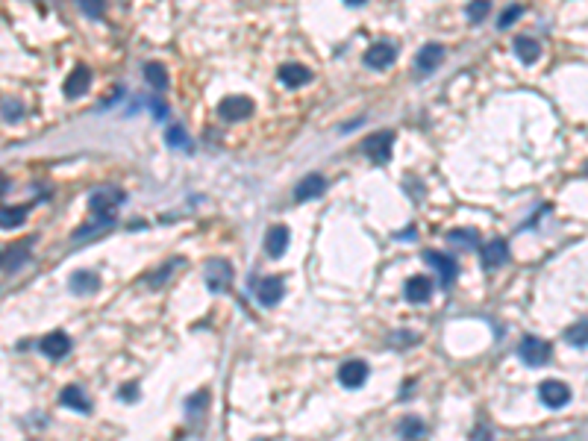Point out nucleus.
I'll return each mask as SVG.
<instances>
[{
    "label": "nucleus",
    "instance_id": "1",
    "mask_svg": "<svg viewBox=\"0 0 588 441\" xmlns=\"http://www.w3.org/2000/svg\"><path fill=\"white\" fill-rule=\"evenodd\" d=\"M236 280V274H233V265L226 262V259H209L206 268H203V283L212 294H224V291H230Z\"/></svg>",
    "mask_w": 588,
    "mask_h": 441
},
{
    "label": "nucleus",
    "instance_id": "2",
    "mask_svg": "<svg viewBox=\"0 0 588 441\" xmlns=\"http://www.w3.org/2000/svg\"><path fill=\"white\" fill-rule=\"evenodd\" d=\"M121 191H94L91 198H89V212L97 218V221H103L112 226V221H115V212L121 206Z\"/></svg>",
    "mask_w": 588,
    "mask_h": 441
},
{
    "label": "nucleus",
    "instance_id": "3",
    "mask_svg": "<svg viewBox=\"0 0 588 441\" xmlns=\"http://www.w3.org/2000/svg\"><path fill=\"white\" fill-rule=\"evenodd\" d=\"M391 144H395V133L388 129H380V133H371L365 141H362V153L371 159V162H388L391 156Z\"/></svg>",
    "mask_w": 588,
    "mask_h": 441
},
{
    "label": "nucleus",
    "instance_id": "4",
    "mask_svg": "<svg viewBox=\"0 0 588 441\" xmlns=\"http://www.w3.org/2000/svg\"><path fill=\"white\" fill-rule=\"evenodd\" d=\"M518 353H520V359H524L527 365H547L550 362V353H553V347L547 345L544 338H538V335H527L524 341H520V347H518Z\"/></svg>",
    "mask_w": 588,
    "mask_h": 441
},
{
    "label": "nucleus",
    "instance_id": "5",
    "mask_svg": "<svg viewBox=\"0 0 588 441\" xmlns=\"http://www.w3.org/2000/svg\"><path fill=\"white\" fill-rule=\"evenodd\" d=\"M218 112H221L224 121H244V118H248L250 112H253V101H250V97H241V94L224 97L221 106H218Z\"/></svg>",
    "mask_w": 588,
    "mask_h": 441
},
{
    "label": "nucleus",
    "instance_id": "6",
    "mask_svg": "<svg viewBox=\"0 0 588 441\" xmlns=\"http://www.w3.org/2000/svg\"><path fill=\"white\" fill-rule=\"evenodd\" d=\"M538 397H542V403L550 406V409H559V406H565L570 400V388L559 380H544L538 385Z\"/></svg>",
    "mask_w": 588,
    "mask_h": 441
},
{
    "label": "nucleus",
    "instance_id": "7",
    "mask_svg": "<svg viewBox=\"0 0 588 441\" xmlns=\"http://www.w3.org/2000/svg\"><path fill=\"white\" fill-rule=\"evenodd\" d=\"M324 188H326V179L318 171H312V174H306L298 186H294V200L306 203V200L318 198V194H324Z\"/></svg>",
    "mask_w": 588,
    "mask_h": 441
},
{
    "label": "nucleus",
    "instance_id": "8",
    "mask_svg": "<svg viewBox=\"0 0 588 441\" xmlns=\"http://www.w3.org/2000/svg\"><path fill=\"white\" fill-rule=\"evenodd\" d=\"M365 380H368V365L359 362V359H350V362L338 368V383L345 388H359Z\"/></svg>",
    "mask_w": 588,
    "mask_h": 441
},
{
    "label": "nucleus",
    "instance_id": "9",
    "mask_svg": "<svg viewBox=\"0 0 588 441\" xmlns=\"http://www.w3.org/2000/svg\"><path fill=\"white\" fill-rule=\"evenodd\" d=\"M91 86V71L86 68V65H77V68L68 74V79H65V97H83Z\"/></svg>",
    "mask_w": 588,
    "mask_h": 441
},
{
    "label": "nucleus",
    "instance_id": "10",
    "mask_svg": "<svg viewBox=\"0 0 588 441\" xmlns=\"http://www.w3.org/2000/svg\"><path fill=\"white\" fill-rule=\"evenodd\" d=\"M283 288L286 286L280 276H265V280H259V286H256V298L262 306H276L283 300Z\"/></svg>",
    "mask_w": 588,
    "mask_h": 441
},
{
    "label": "nucleus",
    "instance_id": "11",
    "mask_svg": "<svg viewBox=\"0 0 588 441\" xmlns=\"http://www.w3.org/2000/svg\"><path fill=\"white\" fill-rule=\"evenodd\" d=\"M391 62H395V47H391L388 41H377V44L368 47V53H365V65H368V68L383 71V68H388Z\"/></svg>",
    "mask_w": 588,
    "mask_h": 441
},
{
    "label": "nucleus",
    "instance_id": "12",
    "mask_svg": "<svg viewBox=\"0 0 588 441\" xmlns=\"http://www.w3.org/2000/svg\"><path fill=\"white\" fill-rule=\"evenodd\" d=\"M30 244H32V238H24V241H18V244H12V248L0 250V271H15L21 262H27Z\"/></svg>",
    "mask_w": 588,
    "mask_h": 441
},
{
    "label": "nucleus",
    "instance_id": "13",
    "mask_svg": "<svg viewBox=\"0 0 588 441\" xmlns=\"http://www.w3.org/2000/svg\"><path fill=\"white\" fill-rule=\"evenodd\" d=\"M280 79H283V86L298 89V86H306L309 79H312V71L303 68V65H298V62H286V65H280Z\"/></svg>",
    "mask_w": 588,
    "mask_h": 441
},
{
    "label": "nucleus",
    "instance_id": "14",
    "mask_svg": "<svg viewBox=\"0 0 588 441\" xmlns=\"http://www.w3.org/2000/svg\"><path fill=\"white\" fill-rule=\"evenodd\" d=\"M506 259H509V248H506L503 238H494V241L482 244V265H485V268L494 271V268L506 265Z\"/></svg>",
    "mask_w": 588,
    "mask_h": 441
},
{
    "label": "nucleus",
    "instance_id": "15",
    "mask_svg": "<svg viewBox=\"0 0 588 441\" xmlns=\"http://www.w3.org/2000/svg\"><path fill=\"white\" fill-rule=\"evenodd\" d=\"M41 353L44 356H51V359H62V356H68L71 350V338L65 335V333H51V335H44L41 338Z\"/></svg>",
    "mask_w": 588,
    "mask_h": 441
},
{
    "label": "nucleus",
    "instance_id": "16",
    "mask_svg": "<svg viewBox=\"0 0 588 441\" xmlns=\"http://www.w3.org/2000/svg\"><path fill=\"white\" fill-rule=\"evenodd\" d=\"M423 259H427V262H430V265L438 271V276H441V283H445V286H450V283L456 280V262H453L450 256L427 250V253H423Z\"/></svg>",
    "mask_w": 588,
    "mask_h": 441
},
{
    "label": "nucleus",
    "instance_id": "17",
    "mask_svg": "<svg viewBox=\"0 0 588 441\" xmlns=\"http://www.w3.org/2000/svg\"><path fill=\"white\" fill-rule=\"evenodd\" d=\"M433 298V283L427 276H412L409 283H406V300L409 303H427Z\"/></svg>",
    "mask_w": 588,
    "mask_h": 441
},
{
    "label": "nucleus",
    "instance_id": "18",
    "mask_svg": "<svg viewBox=\"0 0 588 441\" xmlns=\"http://www.w3.org/2000/svg\"><path fill=\"white\" fill-rule=\"evenodd\" d=\"M286 248H288V230H286V226H280V224L271 226L268 236H265V250H268V256L280 259L286 253Z\"/></svg>",
    "mask_w": 588,
    "mask_h": 441
},
{
    "label": "nucleus",
    "instance_id": "19",
    "mask_svg": "<svg viewBox=\"0 0 588 441\" xmlns=\"http://www.w3.org/2000/svg\"><path fill=\"white\" fill-rule=\"evenodd\" d=\"M101 288V276H97L94 271H77L71 274V291L74 294H91Z\"/></svg>",
    "mask_w": 588,
    "mask_h": 441
},
{
    "label": "nucleus",
    "instance_id": "20",
    "mask_svg": "<svg viewBox=\"0 0 588 441\" xmlns=\"http://www.w3.org/2000/svg\"><path fill=\"white\" fill-rule=\"evenodd\" d=\"M515 56L530 65V62H535L538 56H542V44H538L535 39H530V36H518L515 39Z\"/></svg>",
    "mask_w": 588,
    "mask_h": 441
},
{
    "label": "nucleus",
    "instance_id": "21",
    "mask_svg": "<svg viewBox=\"0 0 588 441\" xmlns=\"http://www.w3.org/2000/svg\"><path fill=\"white\" fill-rule=\"evenodd\" d=\"M59 400H62L65 406H68V409H74V412H89V397L83 395V388H79V385H68V388H62Z\"/></svg>",
    "mask_w": 588,
    "mask_h": 441
},
{
    "label": "nucleus",
    "instance_id": "22",
    "mask_svg": "<svg viewBox=\"0 0 588 441\" xmlns=\"http://www.w3.org/2000/svg\"><path fill=\"white\" fill-rule=\"evenodd\" d=\"M441 56H445V47H441V44H423L421 51H418V59L415 62H418L421 71H433L435 65L441 62Z\"/></svg>",
    "mask_w": 588,
    "mask_h": 441
},
{
    "label": "nucleus",
    "instance_id": "23",
    "mask_svg": "<svg viewBox=\"0 0 588 441\" xmlns=\"http://www.w3.org/2000/svg\"><path fill=\"white\" fill-rule=\"evenodd\" d=\"M27 221V206H0V230H15Z\"/></svg>",
    "mask_w": 588,
    "mask_h": 441
},
{
    "label": "nucleus",
    "instance_id": "24",
    "mask_svg": "<svg viewBox=\"0 0 588 441\" xmlns=\"http://www.w3.org/2000/svg\"><path fill=\"white\" fill-rule=\"evenodd\" d=\"M144 77H147V83L156 86L159 91L168 89V71H165V65H162V62H147L144 65Z\"/></svg>",
    "mask_w": 588,
    "mask_h": 441
},
{
    "label": "nucleus",
    "instance_id": "25",
    "mask_svg": "<svg viewBox=\"0 0 588 441\" xmlns=\"http://www.w3.org/2000/svg\"><path fill=\"white\" fill-rule=\"evenodd\" d=\"M165 139H168L171 147H179V151H191V139H188V133H186L183 127H168Z\"/></svg>",
    "mask_w": 588,
    "mask_h": 441
},
{
    "label": "nucleus",
    "instance_id": "26",
    "mask_svg": "<svg viewBox=\"0 0 588 441\" xmlns=\"http://www.w3.org/2000/svg\"><path fill=\"white\" fill-rule=\"evenodd\" d=\"M488 9H492V0H471V4H468V18L477 24V21H482L488 15Z\"/></svg>",
    "mask_w": 588,
    "mask_h": 441
},
{
    "label": "nucleus",
    "instance_id": "27",
    "mask_svg": "<svg viewBox=\"0 0 588 441\" xmlns=\"http://www.w3.org/2000/svg\"><path fill=\"white\" fill-rule=\"evenodd\" d=\"M400 435L403 438H421L423 435V423L418 418H403L400 421Z\"/></svg>",
    "mask_w": 588,
    "mask_h": 441
},
{
    "label": "nucleus",
    "instance_id": "28",
    "mask_svg": "<svg viewBox=\"0 0 588 441\" xmlns=\"http://www.w3.org/2000/svg\"><path fill=\"white\" fill-rule=\"evenodd\" d=\"M79 9H83L89 18H101L106 9V0H79Z\"/></svg>",
    "mask_w": 588,
    "mask_h": 441
},
{
    "label": "nucleus",
    "instance_id": "29",
    "mask_svg": "<svg viewBox=\"0 0 588 441\" xmlns=\"http://www.w3.org/2000/svg\"><path fill=\"white\" fill-rule=\"evenodd\" d=\"M520 15H524V6H518V4H515V6H509V9H506V12L500 15V21H497V27H500V30H506V27H512V24H515V21L520 18Z\"/></svg>",
    "mask_w": 588,
    "mask_h": 441
},
{
    "label": "nucleus",
    "instance_id": "30",
    "mask_svg": "<svg viewBox=\"0 0 588 441\" xmlns=\"http://www.w3.org/2000/svg\"><path fill=\"white\" fill-rule=\"evenodd\" d=\"M0 112H4L6 121H18V118H24V106L15 103V101H4V103H0Z\"/></svg>",
    "mask_w": 588,
    "mask_h": 441
},
{
    "label": "nucleus",
    "instance_id": "31",
    "mask_svg": "<svg viewBox=\"0 0 588 441\" xmlns=\"http://www.w3.org/2000/svg\"><path fill=\"white\" fill-rule=\"evenodd\" d=\"M209 403V395L206 391H198V395H191L188 400H186V409H188V415H194V412H203V406Z\"/></svg>",
    "mask_w": 588,
    "mask_h": 441
},
{
    "label": "nucleus",
    "instance_id": "32",
    "mask_svg": "<svg viewBox=\"0 0 588 441\" xmlns=\"http://www.w3.org/2000/svg\"><path fill=\"white\" fill-rule=\"evenodd\" d=\"M568 341H570V345H577V347H585V321H580L577 326H570Z\"/></svg>",
    "mask_w": 588,
    "mask_h": 441
},
{
    "label": "nucleus",
    "instance_id": "33",
    "mask_svg": "<svg viewBox=\"0 0 588 441\" xmlns=\"http://www.w3.org/2000/svg\"><path fill=\"white\" fill-rule=\"evenodd\" d=\"M447 238L450 241H465V248H473V244H477V233H471V230H453Z\"/></svg>",
    "mask_w": 588,
    "mask_h": 441
},
{
    "label": "nucleus",
    "instance_id": "34",
    "mask_svg": "<svg viewBox=\"0 0 588 441\" xmlns=\"http://www.w3.org/2000/svg\"><path fill=\"white\" fill-rule=\"evenodd\" d=\"M121 397H124V400H136V388H124Z\"/></svg>",
    "mask_w": 588,
    "mask_h": 441
},
{
    "label": "nucleus",
    "instance_id": "35",
    "mask_svg": "<svg viewBox=\"0 0 588 441\" xmlns=\"http://www.w3.org/2000/svg\"><path fill=\"white\" fill-rule=\"evenodd\" d=\"M473 441H492V438H488V430H477V435H473Z\"/></svg>",
    "mask_w": 588,
    "mask_h": 441
},
{
    "label": "nucleus",
    "instance_id": "36",
    "mask_svg": "<svg viewBox=\"0 0 588 441\" xmlns=\"http://www.w3.org/2000/svg\"><path fill=\"white\" fill-rule=\"evenodd\" d=\"M345 4H350V6H359V4H365V0H345Z\"/></svg>",
    "mask_w": 588,
    "mask_h": 441
},
{
    "label": "nucleus",
    "instance_id": "37",
    "mask_svg": "<svg viewBox=\"0 0 588 441\" xmlns=\"http://www.w3.org/2000/svg\"><path fill=\"white\" fill-rule=\"evenodd\" d=\"M4 188H6V179H4V177H0V191H4Z\"/></svg>",
    "mask_w": 588,
    "mask_h": 441
},
{
    "label": "nucleus",
    "instance_id": "38",
    "mask_svg": "<svg viewBox=\"0 0 588 441\" xmlns=\"http://www.w3.org/2000/svg\"><path fill=\"white\" fill-rule=\"evenodd\" d=\"M262 441H265V438H262Z\"/></svg>",
    "mask_w": 588,
    "mask_h": 441
}]
</instances>
